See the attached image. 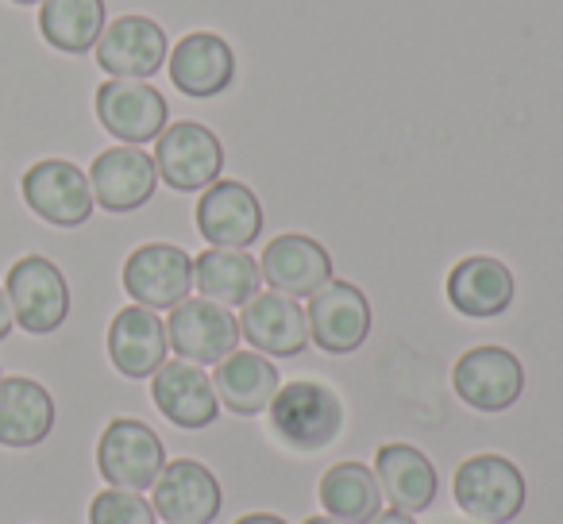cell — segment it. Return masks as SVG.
Masks as SVG:
<instances>
[{
	"label": "cell",
	"instance_id": "cell-34",
	"mask_svg": "<svg viewBox=\"0 0 563 524\" xmlns=\"http://www.w3.org/2000/svg\"><path fill=\"white\" fill-rule=\"evenodd\" d=\"M0 378H4V375H0Z\"/></svg>",
	"mask_w": 563,
	"mask_h": 524
},
{
	"label": "cell",
	"instance_id": "cell-2",
	"mask_svg": "<svg viewBox=\"0 0 563 524\" xmlns=\"http://www.w3.org/2000/svg\"><path fill=\"white\" fill-rule=\"evenodd\" d=\"M455 505L478 524H509L525 509V475L506 455H471L455 470Z\"/></svg>",
	"mask_w": 563,
	"mask_h": 524
},
{
	"label": "cell",
	"instance_id": "cell-26",
	"mask_svg": "<svg viewBox=\"0 0 563 524\" xmlns=\"http://www.w3.org/2000/svg\"><path fill=\"white\" fill-rule=\"evenodd\" d=\"M317 498H321L324 513L347 524H367L383 509L378 478L363 462H336V467L324 470L321 482H317Z\"/></svg>",
	"mask_w": 563,
	"mask_h": 524
},
{
	"label": "cell",
	"instance_id": "cell-12",
	"mask_svg": "<svg viewBox=\"0 0 563 524\" xmlns=\"http://www.w3.org/2000/svg\"><path fill=\"white\" fill-rule=\"evenodd\" d=\"M306 321H309V344H317L329 355H352L371 336V301L360 286L332 278L329 286H321L309 298Z\"/></svg>",
	"mask_w": 563,
	"mask_h": 524
},
{
	"label": "cell",
	"instance_id": "cell-27",
	"mask_svg": "<svg viewBox=\"0 0 563 524\" xmlns=\"http://www.w3.org/2000/svg\"><path fill=\"white\" fill-rule=\"evenodd\" d=\"M104 0H43L40 32L63 55H86L104 35Z\"/></svg>",
	"mask_w": 563,
	"mask_h": 524
},
{
	"label": "cell",
	"instance_id": "cell-6",
	"mask_svg": "<svg viewBox=\"0 0 563 524\" xmlns=\"http://www.w3.org/2000/svg\"><path fill=\"white\" fill-rule=\"evenodd\" d=\"M170 352L197 367H217L232 352H240V316L209 298H186L166 316Z\"/></svg>",
	"mask_w": 563,
	"mask_h": 524
},
{
	"label": "cell",
	"instance_id": "cell-17",
	"mask_svg": "<svg viewBox=\"0 0 563 524\" xmlns=\"http://www.w3.org/2000/svg\"><path fill=\"white\" fill-rule=\"evenodd\" d=\"M151 398H155V409L166 421L186 432L209 428L220 416V398L212 390V375H205V367L186 359H166L151 375Z\"/></svg>",
	"mask_w": 563,
	"mask_h": 524
},
{
	"label": "cell",
	"instance_id": "cell-21",
	"mask_svg": "<svg viewBox=\"0 0 563 524\" xmlns=\"http://www.w3.org/2000/svg\"><path fill=\"white\" fill-rule=\"evenodd\" d=\"M166 347H170V339H166V324L155 309L128 305L112 316L109 359L124 378H132V382L151 378L166 363Z\"/></svg>",
	"mask_w": 563,
	"mask_h": 524
},
{
	"label": "cell",
	"instance_id": "cell-29",
	"mask_svg": "<svg viewBox=\"0 0 563 524\" xmlns=\"http://www.w3.org/2000/svg\"><path fill=\"white\" fill-rule=\"evenodd\" d=\"M367 524H417L413 513H401V509H378Z\"/></svg>",
	"mask_w": 563,
	"mask_h": 524
},
{
	"label": "cell",
	"instance_id": "cell-14",
	"mask_svg": "<svg viewBox=\"0 0 563 524\" xmlns=\"http://www.w3.org/2000/svg\"><path fill=\"white\" fill-rule=\"evenodd\" d=\"M97 66L109 78H135L147 81L170 58L166 32L151 16H120L104 24V35L97 40Z\"/></svg>",
	"mask_w": 563,
	"mask_h": 524
},
{
	"label": "cell",
	"instance_id": "cell-23",
	"mask_svg": "<svg viewBox=\"0 0 563 524\" xmlns=\"http://www.w3.org/2000/svg\"><path fill=\"white\" fill-rule=\"evenodd\" d=\"M212 390L220 405L235 416H258L271 409L274 393L282 390L278 367L258 352H232L212 370Z\"/></svg>",
	"mask_w": 563,
	"mask_h": 524
},
{
	"label": "cell",
	"instance_id": "cell-19",
	"mask_svg": "<svg viewBox=\"0 0 563 524\" xmlns=\"http://www.w3.org/2000/svg\"><path fill=\"white\" fill-rule=\"evenodd\" d=\"M240 336L251 352L274 355V359H294L309 347V321L306 309L286 293H255L240 313Z\"/></svg>",
	"mask_w": 563,
	"mask_h": 524
},
{
	"label": "cell",
	"instance_id": "cell-8",
	"mask_svg": "<svg viewBox=\"0 0 563 524\" xmlns=\"http://www.w3.org/2000/svg\"><path fill=\"white\" fill-rule=\"evenodd\" d=\"M93 109L101 127L112 140L128 143V147H143L155 143L170 124V104L151 81L135 78H109L93 97Z\"/></svg>",
	"mask_w": 563,
	"mask_h": 524
},
{
	"label": "cell",
	"instance_id": "cell-28",
	"mask_svg": "<svg viewBox=\"0 0 563 524\" xmlns=\"http://www.w3.org/2000/svg\"><path fill=\"white\" fill-rule=\"evenodd\" d=\"M89 524H158V516L143 493L109 486L89 501Z\"/></svg>",
	"mask_w": 563,
	"mask_h": 524
},
{
	"label": "cell",
	"instance_id": "cell-24",
	"mask_svg": "<svg viewBox=\"0 0 563 524\" xmlns=\"http://www.w3.org/2000/svg\"><path fill=\"white\" fill-rule=\"evenodd\" d=\"M55 428V398L35 378H0V447H40Z\"/></svg>",
	"mask_w": 563,
	"mask_h": 524
},
{
	"label": "cell",
	"instance_id": "cell-15",
	"mask_svg": "<svg viewBox=\"0 0 563 524\" xmlns=\"http://www.w3.org/2000/svg\"><path fill=\"white\" fill-rule=\"evenodd\" d=\"M166 70H170L178 93L194 97V101H212V97L232 89L235 51L217 32H189L170 47Z\"/></svg>",
	"mask_w": 563,
	"mask_h": 524
},
{
	"label": "cell",
	"instance_id": "cell-10",
	"mask_svg": "<svg viewBox=\"0 0 563 524\" xmlns=\"http://www.w3.org/2000/svg\"><path fill=\"white\" fill-rule=\"evenodd\" d=\"M452 386L463 405L478 409V413H506L525 390V367L506 347L483 344L460 355L452 370Z\"/></svg>",
	"mask_w": 563,
	"mask_h": 524
},
{
	"label": "cell",
	"instance_id": "cell-25",
	"mask_svg": "<svg viewBox=\"0 0 563 524\" xmlns=\"http://www.w3.org/2000/svg\"><path fill=\"white\" fill-rule=\"evenodd\" d=\"M194 286L201 298L224 309H243L263 286V270L247 250L209 247L194 258Z\"/></svg>",
	"mask_w": 563,
	"mask_h": 524
},
{
	"label": "cell",
	"instance_id": "cell-32",
	"mask_svg": "<svg viewBox=\"0 0 563 524\" xmlns=\"http://www.w3.org/2000/svg\"><path fill=\"white\" fill-rule=\"evenodd\" d=\"M306 524H347V521H336V516H329V513H324V516H309Z\"/></svg>",
	"mask_w": 563,
	"mask_h": 524
},
{
	"label": "cell",
	"instance_id": "cell-16",
	"mask_svg": "<svg viewBox=\"0 0 563 524\" xmlns=\"http://www.w3.org/2000/svg\"><path fill=\"white\" fill-rule=\"evenodd\" d=\"M89 186H93V201L101 204L104 212H135L155 197L158 189V170L155 158L143 147H109L93 158L89 166Z\"/></svg>",
	"mask_w": 563,
	"mask_h": 524
},
{
	"label": "cell",
	"instance_id": "cell-3",
	"mask_svg": "<svg viewBox=\"0 0 563 524\" xmlns=\"http://www.w3.org/2000/svg\"><path fill=\"white\" fill-rule=\"evenodd\" d=\"M4 293H9L12 321L27 336H51L70 316V286H66V275L43 255L16 258L9 278H4Z\"/></svg>",
	"mask_w": 563,
	"mask_h": 524
},
{
	"label": "cell",
	"instance_id": "cell-13",
	"mask_svg": "<svg viewBox=\"0 0 563 524\" xmlns=\"http://www.w3.org/2000/svg\"><path fill=\"white\" fill-rule=\"evenodd\" d=\"M220 482L205 462L170 459L151 486V505L163 524H212L220 516Z\"/></svg>",
	"mask_w": 563,
	"mask_h": 524
},
{
	"label": "cell",
	"instance_id": "cell-1",
	"mask_svg": "<svg viewBox=\"0 0 563 524\" xmlns=\"http://www.w3.org/2000/svg\"><path fill=\"white\" fill-rule=\"evenodd\" d=\"M266 413H271V432L278 436V444L301 455L324 451L344 428L340 393L324 382H313V378H298V382L282 386Z\"/></svg>",
	"mask_w": 563,
	"mask_h": 524
},
{
	"label": "cell",
	"instance_id": "cell-31",
	"mask_svg": "<svg viewBox=\"0 0 563 524\" xmlns=\"http://www.w3.org/2000/svg\"><path fill=\"white\" fill-rule=\"evenodd\" d=\"M235 524H290L286 516H278V513H247V516H240Z\"/></svg>",
	"mask_w": 563,
	"mask_h": 524
},
{
	"label": "cell",
	"instance_id": "cell-7",
	"mask_svg": "<svg viewBox=\"0 0 563 524\" xmlns=\"http://www.w3.org/2000/svg\"><path fill=\"white\" fill-rule=\"evenodd\" d=\"M20 193L35 216L55 227H81L97 209L89 174L70 158H40L35 166H27L20 178Z\"/></svg>",
	"mask_w": 563,
	"mask_h": 524
},
{
	"label": "cell",
	"instance_id": "cell-30",
	"mask_svg": "<svg viewBox=\"0 0 563 524\" xmlns=\"http://www.w3.org/2000/svg\"><path fill=\"white\" fill-rule=\"evenodd\" d=\"M12 305H9V293H4V286H0V344L9 339V332H12Z\"/></svg>",
	"mask_w": 563,
	"mask_h": 524
},
{
	"label": "cell",
	"instance_id": "cell-18",
	"mask_svg": "<svg viewBox=\"0 0 563 524\" xmlns=\"http://www.w3.org/2000/svg\"><path fill=\"white\" fill-rule=\"evenodd\" d=\"M258 270H263V282L274 293H286V298L298 301V298H313L321 286L332 282V255L313 235L286 232L263 247Z\"/></svg>",
	"mask_w": 563,
	"mask_h": 524
},
{
	"label": "cell",
	"instance_id": "cell-33",
	"mask_svg": "<svg viewBox=\"0 0 563 524\" xmlns=\"http://www.w3.org/2000/svg\"><path fill=\"white\" fill-rule=\"evenodd\" d=\"M9 4H43V0H9Z\"/></svg>",
	"mask_w": 563,
	"mask_h": 524
},
{
	"label": "cell",
	"instance_id": "cell-5",
	"mask_svg": "<svg viewBox=\"0 0 563 524\" xmlns=\"http://www.w3.org/2000/svg\"><path fill=\"white\" fill-rule=\"evenodd\" d=\"M151 158H155L158 181H166L174 193H205L224 174V147H220L217 132L197 120L166 124Z\"/></svg>",
	"mask_w": 563,
	"mask_h": 524
},
{
	"label": "cell",
	"instance_id": "cell-9",
	"mask_svg": "<svg viewBox=\"0 0 563 524\" xmlns=\"http://www.w3.org/2000/svg\"><path fill=\"white\" fill-rule=\"evenodd\" d=\"M124 282L128 298L143 309H174L194 290V258L178 243H143L124 258Z\"/></svg>",
	"mask_w": 563,
	"mask_h": 524
},
{
	"label": "cell",
	"instance_id": "cell-4",
	"mask_svg": "<svg viewBox=\"0 0 563 524\" xmlns=\"http://www.w3.org/2000/svg\"><path fill=\"white\" fill-rule=\"evenodd\" d=\"M166 467V447L151 424L135 416H117L97 439V470L117 490H151Z\"/></svg>",
	"mask_w": 563,
	"mask_h": 524
},
{
	"label": "cell",
	"instance_id": "cell-20",
	"mask_svg": "<svg viewBox=\"0 0 563 524\" xmlns=\"http://www.w3.org/2000/svg\"><path fill=\"white\" fill-rule=\"evenodd\" d=\"M444 293L467 321H494L514 305V270L494 255H467L452 267Z\"/></svg>",
	"mask_w": 563,
	"mask_h": 524
},
{
	"label": "cell",
	"instance_id": "cell-11",
	"mask_svg": "<svg viewBox=\"0 0 563 524\" xmlns=\"http://www.w3.org/2000/svg\"><path fill=\"white\" fill-rule=\"evenodd\" d=\"M197 232L209 247L243 250L263 235V204H258L255 189L243 186L235 178H220L197 197Z\"/></svg>",
	"mask_w": 563,
	"mask_h": 524
},
{
	"label": "cell",
	"instance_id": "cell-22",
	"mask_svg": "<svg viewBox=\"0 0 563 524\" xmlns=\"http://www.w3.org/2000/svg\"><path fill=\"white\" fill-rule=\"evenodd\" d=\"M375 478L383 498L390 501V509L401 513H424L437 501L440 478L432 459L413 444H383L375 451Z\"/></svg>",
	"mask_w": 563,
	"mask_h": 524
}]
</instances>
